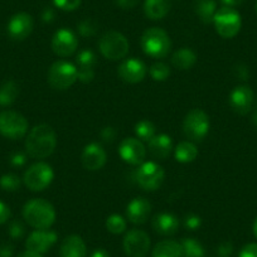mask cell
<instances>
[{
	"mask_svg": "<svg viewBox=\"0 0 257 257\" xmlns=\"http://www.w3.org/2000/svg\"><path fill=\"white\" fill-rule=\"evenodd\" d=\"M57 137L53 128L46 123L37 125L29 132L26 139V150L34 159H44L54 152Z\"/></svg>",
	"mask_w": 257,
	"mask_h": 257,
	"instance_id": "obj_1",
	"label": "cell"
},
{
	"mask_svg": "<svg viewBox=\"0 0 257 257\" xmlns=\"http://www.w3.org/2000/svg\"><path fill=\"white\" fill-rule=\"evenodd\" d=\"M23 217L33 228L48 229L56 221V211L46 199L34 198L27 202L24 206Z\"/></svg>",
	"mask_w": 257,
	"mask_h": 257,
	"instance_id": "obj_2",
	"label": "cell"
},
{
	"mask_svg": "<svg viewBox=\"0 0 257 257\" xmlns=\"http://www.w3.org/2000/svg\"><path fill=\"white\" fill-rule=\"evenodd\" d=\"M142 48L153 58H164L172 48V42L167 32L160 28H150L144 32L140 39Z\"/></svg>",
	"mask_w": 257,
	"mask_h": 257,
	"instance_id": "obj_3",
	"label": "cell"
},
{
	"mask_svg": "<svg viewBox=\"0 0 257 257\" xmlns=\"http://www.w3.org/2000/svg\"><path fill=\"white\" fill-rule=\"evenodd\" d=\"M78 80V68L68 61H57L48 71V83L54 90H67Z\"/></svg>",
	"mask_w": 257,
	"mask_h": 257,
	"instance_id": "obj_4",
	"label": "cell"
},
{
	"mask_svg": "<svg viewBox=\"0 0 257 257\" xmlns=\"http://www.w3.org/2000/svg\"><path fill=\"white\" fill-rule=\"evenodd\" d=\"M98 48L105 58L110 61H118L127 54L128 41L120 32L111 31L101 37Z\"/></svg>",
	"mask_w": 257,
	"mask_h": 257,
	"instance_id": "obj_5",
	"label": "cell"
},
{
	"mask_svg": "<svg viewBox=\"0 0 257 257\" xmlns=\"http://www.w3.org/2000/svg\"><path fill=\"white\" fill-rule=\"evenodd\" d=\"M209 130V117L201 108H194L187 113L183 122V132L188 139L201 142Z\"/></svg>",
	"mask_w": 257,
	"mask_h": 257,
	"instance_id": "obj_6",
	"label": "cell"
},
{
	"mask_svg": "<svg viewBox=\"0 0 257 257\" xmlns=\"http://www.w3.org/2000/svg\"><path fill=\"white\" fill-rule=\"evenodd\" d=\"M214 28L222 38H233L241 29V16L229 7H223L216 12L213 18Z\"/></svg>",
	"mask_w": 257,
	"mask_h": 257,
	"instance_id": "obj_7",
	"label": "cell"
},
{
	"mask_svg": "<svg viewBox=\"0 0 257 257\" xmlns=\"http://www.w3.org/2000/svg\"><path fill=\"white\" fill-rule=\"evenodd\" d=\"M28 126V121L22 113L11 110L0 112V134L7 139H22L26 137Z\"/></svg>",
	"mask_w": 257,
	"mask_h": 257,
	"instance_id": "obj_8",
	"label": "cell"
},
{
	"mask_svg": "<svg viewBox=\"0 0 257 257\" xmlns=\"http://www.w3.org/2000/svg\"><path fill=\"white\" fill-rule=\"evenodd\" d=\"M54 178L53 169L47 163H36L31 165L24 173V184L33 192L44 190L52 183Z\"/></svg>",
	"mask_w": 257,
	"mask_h": 257,
	"instance_id": "obj_9",
	"label": "cell"
},
{
	"mask_svg": "<svg viewBox=\"0 0 257 257\" xmlns=\"http://www.w3.org/2000/svg\"><path fill=\"white\" fill-rule=\"evenodd\" d=\"M164 169L155 162H147L140 165L137 172L138 184L148 192L159 189L164 182Z\"/></svg>",
	"mask_w": 257,
	"mask_h": 257,
	"instance_id": "obj_10",
	"label": "cell"
},
{
	"mask_svg": "<svg viewBox=\"0 0 257 257\" xmlns=\"http://www.w3.org/2000/svg\"><path fill=\"white\" fill-rule=\"evenodd\" d=\"M122 246L128 257H145L150 249V237L142 229H132L125 234Z\"/></svg>",
	"mask_w": 257,
	"mask_h": 257,
	"instance_id": "obj_11",
	"label": "cell"
},
{
	"mask_svg": "<svg viewBox=\"0 0 257 257\" xmlns=\"http://www.w3.org/2000/svg\"><path fill=\"white\" fill-rule=\"evenodd\" d=\"M78 39L72 31L62 28L54 33L52 38V49L59 57H68L76 52Z\"/></svg>",
	"mask_w": 257,
	"mask_h": 257,
	"instance_id": "obj_12",
	"label": "cell"
},
{
	"mask_svg": "<svg viewBox=\"0 0 257 257\" xmlns=\"http://www.w3.org/2000/svg\"><path fill=\"white\" fill-rule=\"evenodd\" d=\"M118 154L123 162L132 165H139L144 162L147 149L139 139L126 138L121 142L120 147H118Z\"/></svg>",
	"mask_w": 257,
	"mask_h": 257,
	"instance_id": "obj_13",
	"label": "cell"
},
{
	"mask_svg": "<svg viewBox=\"0 0 257 257\" xmlns=\"http://www.w3.org/2000/svg\"><path fill=\"white\" fill-rule=\"evenodd\" d=\"M57 238H58V236H57V233L54 231H49V229H37V231L32 232L29 234L26 242V247L29 251L43 254L56 243Z\"/></svg>",
	"mask_w": 257,
	"mask_h": 257,
	"instance_id": "obj_14",
	"label": "cell"
},
{
	"mask_svg": "<svg viewBox=\"0 0 257 257\" xmlns=\"http://www.w3.org/2000/svg\"><path fill=\"white\" fill-rule=\"evenodd\" d=\"M117 73L127 83L142 82L147 76V66L140 59L128 58L120 64Z\"/></svg>",
	"mask_w": 257,
	"mask_h": 257,
	"instance_id": "obj_15",
	"label": "cell"
},
{
	"mask_svg": "<svg viewBox=\"0 0 257 257\" xmlns=\"http://www.w3.org/2000/svg\"><path fill=\"white\" fill-rule=\"evenodd\" d=\"M253 103V92L248 86H238L229 95V105L234 112L246 115L251 111Z\"/></svg>",
	"mask_w": 257,
	"mask_h": 257,
	"instance_id": "obj_16",
	"label": "cell"
},
{
	"mask_svg": "<svg viewBox=\"0 0 257 257\" xmlns=\"http://www.w3.org/2000/svg\"><path fill=\"white\" fill-rule=\"evenodd\" d=\"M106 159H107V155H106L105 149L100 144H97V143L88 144L83 149L82 157H81L82 165L85 167V169L91 170V172L101 169L105 165Z\"/></svg>",
	"mask_w": 257,
	"mask_h": 257,
	"instance_id": "obj_17",
	"label": "cell"
},
{
	"mask_svg": "<svg viewBox=\"0 0 257 257\" xmlns=\"http://www.w3.org/2000/svg\"><path fill=\"white\" fill-rule=\"evenodd\" d=\"M33 31V19L27 13H18L9 21L8 33L16 41H23Z\"/></svg>",
	"mask_w": 257,
	"mask_h": 257,
	"instance_id": "obj_18",
	"label": "cell"
},
{
	"mask_svg": "<svg viewBox=\"0 0 257 257\" xmlns=\"http://www.w3.org/2000/svg\"><path fill=\"white\" fill-rule=\"evenodd\" d=\"M152 212V204L147 198H139L133 199L128 203L127 209H126V216H127L128 221L134 224H143L148 221Z\"/></svg>",
	"mask_w": 257,
	"mask_h": 257,
	"instance_id": "obj_19",
	"label": "cell"
},
{
	"mask_svg": "<svg viewBox=\"0 0 257 257\" xmlns=\"http://www.w3.org/2000/svg\"><path fill=\"white\" fill-rule=\"evenodd\" d=\"M87 247L85 241L77 234H72L63 239L59 247V257H86Z\"/></svg>",
	"mask_w": 257,
	"mask_h": 257,
	"instance_id": "obj_20",
	"label": "cell"
},
{
	"mask_svg": "<svg viewBox=\"0 0 257 257\" xmlns=\"http://www.w3.org/2000/svg\"><path fill=\"white\" fill-rule=\"evenodd\" d=\"M148 148H149L150 154L154 158L160 160L167 159L173 149L172 138L168 137V135L165 134L155 135V137L148 143Z\"/></svg>",
	"mask_w": 257,
	"mask_h": 257,
	"instance_id": "obj_21",
	"label": "cell"
},
{
	"mask_svg": "<svg viewBox=\"0 0 257 257\" xmlns=\"http://www.w3.org/2000/svg\"><path fill=\"white\" fill-rule=\"evenodd\" d=\"M153 227L162 236H172L179 228V221L172 213H160L153 219Z\"/></svg>",
	"mask_w": 257,
	"mask_h": 257,
	"instance_id": "obj_22",
	"label": "cell"
},
{
	"mask_svg": "<svg viewBox=\"0 0 257 257\" xmlns=\"http://www.w3.org/2000/svg\"><path fill=\"white\" fill-rule=\"evenodd\" d=\"M170 9L169 0H145L144 12L148 18L153 21H159L164 18Z\"/></svg>",
	"mask_w": 257,
	"mask_h": 257,
	"instance_id": "obj_23",
	"label": "cell"
},
{
	"mask_svg": "<svg viewBox=\"0 0 257 257\" xmlns=\"http://www.w3.org/2000/svg\"><path fill=\"white\" fill-rule=\"evenodd\" d=\"M197 62V54L190 48L178 49L172 57V63L178 70H189Z\"/></svg>",
	"mask_w": 257,
	"mask_h": 257,
	"instance_id": "obj_24",
	"label": "cell"
},
{
	"mask_svg": "<svg viewBox=\"0 0 257 257\" xmlns=\"http://www.w3.org/2000/svg\"><path fill=\"white\" fill-rule=\"evenodd\" d=\"M152 257H182V246L173 239H165L157 243Z\"/></svg>",
	"mask_w": 257,
	"mask_h": 257,
	"instance_id": "obj_25",
	"label": "cell"
},
{
	"mask_svg": "<svg viewBox=\"0 0 257 257\" xmlns=\"http://www.w3.org/2000/svg\"><path fill=\"white\" fill-rule=\"evenodd\" d=\"M216 2L214 0H197L194 11L203 23H211L213 22L214 14H216Z\"/></svg>",
	"mask_w": 257,
	"mask_h": 257,
	"instance_id": "obj_26",
	"label": "cell"
},
{
	"mask_svg": "<svg viewBox=\"0 0 257 257\" xmlns=\"http://www.w3.org/2000/svg\"><path fill=\"white\" fill-rule=\"evenodd\" d=\"M198 157V149L193 143L182 142L175 148V159L179 163H190Z\"/></svg>",
	"mask_w": 257,
	"mask_h": 257,
	"instance_id": "obj_27",
	"label": "cell"
},
{
	"mask_svg": "<svg viewBox=\"0 0 257 257\" xmlns=\"http://www.w3.org/2000/svg\"><path fill=\"white\" fill-rule=\"evenodd\" d=\"M19 95V87L14 81H7L0 86V106H11Z\"/></svg>",
	"mask_w": 257,
	"mask_h": 257,
	"instance_id": "obj_28",
	"label": "cell"
},
{
	"mask_svg": "<svg viewBox=\"0 0 257 257\" xmlns=\"http://www.w3.org/2000/svg\"><path fill=\"white\" fill-rule=\"evenodd\" d=\"M182 257H204V248L201 242L194 238H184L180 243Z\"/></svg>",
	"mask_w": 257,
	"mask_h": 257,
	"instance_id": "obj_29",
	"label": "cell"
},
{
	"mask_svg": "<svg viewBox=\"0 0 257 257\" xmlns=\"http://www.w3.org/2000/svg\"><path fill=\"white\" fill-rule=\"evenodd\" d=\"M155 132H157L155 125L149 120L139 121L135 126V133H137L138 138L143 142L149 143L155 137Z\"/></svg>",
	"mask_w": 257,
	"mask_h": 257,
	"instance_id": "obj_30",
	"label": "cell"
},
{
	"mask_svg": "<svg viewBox=\"0 0 257 257\" xmlns=\"http://www.w3.org/2000/svg\"><path fill=\"white\" fill-rule=\"evenodd\" d=\"M96 62H97V59H96L95 53L90 49H85V51H81L78 53L77 64L80 71H93Z\"/></svg>",
	"mask_w": 257,
	"mask_h": 257,
	"instance_id": "obj_31",
	"label": "cell"
},
{
	"mask_svg": "<svg viewBox=\"0 0 257 257\" xmlns=\"http://www.w3.org/2000/svg\"><path fill=\"white\" fill-rule=\"evenodd\" d=\"M106 228L113 234H121L126 231V221L120 214H111L106 221Z\"/></svg>",
	"mask_w": 257,
	"mask_h": 257,
	"instance_id": "obj_32",
	"label": "cell"
},
{
	"mask_svg": "<svg viewBox=\"0 0 257 257\" xmlns=\"http://www.w3.org/2000/svg\"><path fill=\"white\" fill-rule=\"evenodd\" d=\"M149 72L153 80L155 81H165L170 76L169 67L165 63H162V62H158V63L153 64L152 67H150Z\"/></svg>",
	"mask_w": 257,
	"mask_h": 257,
	"instance_id": "obj_33",
	"label": "cell"
},
{
	"mask_svg": "<svg viewBox=\"0 0 257 257\" xmlns=\"http://www.w3.org/2000/svg\"><path fill=\"white\" fill-rule=\"evenodd\" d=\"M0 187L7 192H16L21 187V178L16 174H6L0 178Z\"/></svg>",
	"mask_w": 257,
	"mask_h": 257,
	"instance_id": "obj_34",
	"label": "cell"
},
{
	"mask_svg": "<svg viewBox=\"0 0 257 257\" xmlns=\"http://www.w3.org/2000/svg\"><path fill=\"white\" fill-rule=\"evenodd\" d=\"M54 6L57 8L66 12H72L77 9L81 4V0H53Z\"/></svg>",
	"mask_w": 257,
	"mask_h": 257,
	"instance_id": "obj_35",
	"label": "cell"
},
{
	"mask_svg": "<svg viewBox=\"0 0 257 257\" xmlns=\"http://www.w3.org/2000/svg\"><path fill=\"white\" fill-rule=\"evenodd\" d=\"M78 32L83 37H91L96 33V26L91 19H86L78 24Z\"/></svg>",
	"mask_w": 257,
	"mask_h": 257,
	"instance_id": "obj_36",
	"label": "cell"
},
{
	"mask_svg": "<svg viewBox=\"0 0 257 257\" xmlns=\"http://www.w3.org/2000/svg\"><path fill=\"white\" fill-rule=\"evenodd\" d=\"M24 226L21 223V222H12L11 226H9V236L14 239H19L24 236Z\"/></svg>",
	"mask_w": 257,
	"mask_h": 257,
	"instance_id": "obj_37",
	"label": "cell"
},
{
	"mask_svg": "<svg viewBox=\"0 0 257 257\" xmlns=\"http://www.w3.org/2000/svg\"><path fill=\"white\" fill-rule=\"evenodd\" d=\"M185 227H187L188 229H192V231H194V229L199 228L202 224V221H201V217L196 216V214H190V216H188L187 218H185Z\"/></svg>",
	"mask_w": 257,
	"mask_h": 257,
	"instance_id": "obj_38",
	"label": "cell"
},
{
	"mask_svg": "<svg viewBox=\"0 0 257 257\" xmlns=\"http://www.w3.org/2000/svg\"><path fill=\"white\" fill-rule=\"evenodd\" d=\"M238 257H257V243H248L241 249Z\"/></svg>",
	"mask_w": 257,
	"mask_h": 257,
	"instance_id": "obj_39",
	"label": "cell"
},
{
	"mask_svg": "<svg viewBox=\"0 0 257 257\" xmlns=\"http://www.w3.org/2000/svg\"><path fill=\"white\" fill-rule=\"evenodd\" d=\"M217 252H218V254L221 257H229L232 254V252H233V246L229 242H223L222 244H219L218 251Z\"/></svg>",
	"mask_w": 257,
	"mask_h": 257,
	"instance_id": "obj_40",
	"label": "cell"
},
{
	"mask_svg": "<svg viewBox=\"0 0 257 257\" xmlns=\"http://www.w3.org/2000/svg\"><path fill=\"white\" fill-rule=\"evenodd\" d=\"M11 218V209L4 202L0 201V224L6 223Z\"/></svg>",
	"mask_w": 257,
	"mask_h": 257,
	"instance_id": "obj_41",
	"label": "cell"
},
{
	"mask_svg": "<svg viewBox=\"0 0 257 257\" xmlns=\"http://www.w3.org/2000/svg\"><path fill=\"white\" fill-rule=\"evenodd\" d=\"M27 158L23 153H14L11 157V163L14 167H22V165L26 164Z\"/></svg>",
	"mask_w": 257,
	"mask_h": 257,
	"instance_id": "obj_42",
	"label": "cell"
},
{
	"mask_svg": "<svg viewBox=\"0 0 257 257\" xmlns=\"http://www.w3.org/2000/svg\"><path fill=\"white\" fill-rule=\"evenodd\" d=\"M101 137H102V139L105 140V142H112V140L115 139V137H116L115 128H113V127H105L102 132H101Z\"/></svg>",
	"mask_w": 257,
	"mask_h": 257,
	"instance_id": "obj_43",
	"label": "cell"
},
{
	"mask_svg": "<svg viewBox=\"0 0 257 257\" xmlns=\"http://www.w3.org/2000/svg\"><path fill=\"white\" fill-rule=\"evenodd\" d=\"M116 3H117L118 7L123 9H132L139 3V0H116Z\"/></svg>",
	"mask_w": 257,
	"mask_h": 257,
	"instance_id": "obj_44",
	"label": "cell"
},
{
	"mask_svg": "<svg viewBox=\"0 0 257 257\" xmlns=\"http://www.w3.org/2000/svg\"><path fill=\"white\" fill-rule=\"evenodd\" d=\"M14 248L11 244H3L0 246V257H12Z\"/></svg>",
	"mask_w": 257,
	"mask_h": 257,
	"instance_id": "obj_45",
	"label": "cell"
},
{
	"mask_svg": "<svg viewBox=\"0 0 257 257\" xmlns=\"http://www.w3.org/2000/svg\"><path fill=\"white\" fill-rule=\"evenodd\" d=\"M54 18V13L51 11V9H46V11L43 12V14H42V19H43L44 22H52Z\"/></svg>",
	"mask_w": 257,
	"mask_h": 257,
	"instance_id": "obj_46",
	"label": "cell"
},
{
	"mask_svg": "<svg viewBox=\"0 0 257 257\" xmlns=\"http://www.w3.org/2000/svg\"><path fill=\"white\" fill-rule=\"evenodd\" d=\"M90 257H110V253H108L107 251H105V249L98 248V249H95V251L91 253Z\"/></svg>",
	"mask_w": 257,
	"mask_h": 257,
	"instance_id": "obj_47",
	"label": "cell"
},
{
	"mask_svg": "<svg viewBox=\"0 0 257 257\" xmlns=\"http://www.w3.org/2000/svg\"><path fill=\"white\" fill-rule=\"evenodd\" d=\"M244 0H222V3H223L226 7H229V8H232V7L241 6Z\"/></svg>",
	"mask_w": 257,
	"mask_h": 257,
	"instance_id": "obj_48",
	"label": "cell"
},
{
	"mask_svg": "<svg viewBox=\"0 0 257 257\" xmlns=\"http://www.w3.org/2000/svg\"><path fill=\"white\" fill-rule=\"evenodd\" d=\"M17 257H43V256H42L41 253H37V252L29 251V249H27V251L19 253Z\"/></svg>",
	"mask_w": 257,
	"mask_h": 257,
	"instance_id": "obj_49",
	"label": "cell"
},
{
	"mask_svg": "<svg viewBox=\"0 0 257 257\" xmlns=\"http://www.w3.org/2000/svg\"><path fill=\"white\" fill-rule=\"evenodd\" d=\"M253 233L254 236L257 237V218L254 219V223H253Z\"/></svg>",
	"mask_w": 257,
	"mask_h": 257,
	"instance_id": "obj_50",
	"label": "cell"
},
{
	"mask_svg": "<svg viewBox=\"0 0 257 257\" xmlns=\"http://www.w3.org/2000/svg\"><path fill=\"white\" fill-rule=\"evenodd\" d=\"M256 13H257V2H256Z\"/></svg>",
	"mask_w": 257,
	"mask_h": 257,
	"instance_id": "obj_51",
	"label": "cell"
}]
</instances>
